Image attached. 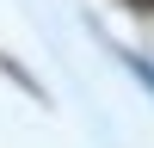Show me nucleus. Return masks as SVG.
<instances>
[{
	"mask_svg": "<svg viewBox=\"0 0 154 148\" xmlns=\"http://www.w3.org/2000/svg\"><path fill=\"white\" fill-rule=\"evenodd\" d=\"M136 74H142V80H148V86H154V68H142V62H136Z\"/></svg>",
	"mask_w": 154,
	"mask_h": 148,
	"instance_id": "obj_1",
	"label": "nucleus"
}]
</instances>
